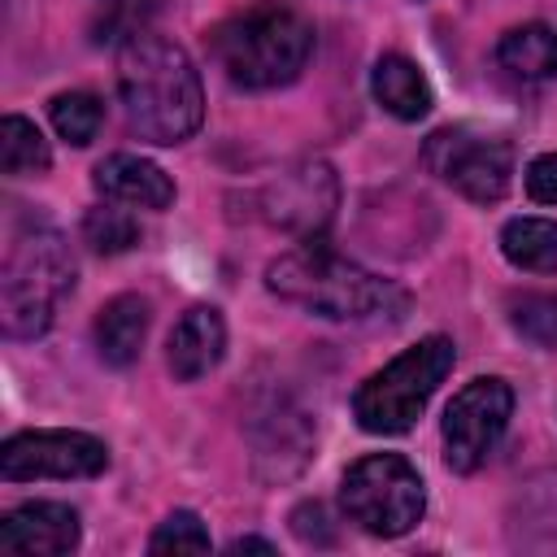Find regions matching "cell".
Listing matches in <instances>:
<instances>
[{
    "instance_id": "e0dca14e",
    "label": "cell",
    "mask_w": 557,
    "mask_h": 557,
    "mask_svg": "<svg viewBox=\"0 0 557 557\" xmlns=\"http://www.w3.org/2000/svg\"><path fill=\"white\" fill-rule=\"evenodd\" d=\"M370 91H374V100H379L392 117H400V122H418V117L431 113V83H426V74H422L409 57H400V52H387V57L374 61V70H370Z\"/></svg>"
},
{
    "instance_id": "8fae6325",
    "label": "cell",
    "mask_w": 557,
    "mask_h": 557,
    "mask_svg": "<svg viewBox=\"0 0 557 557\" xmlns=\"http://www.w3.org/2000/svg\"><path fill=\"white\" fill-rule=\"evenodd\" d=\"M78 513L61 500H26L0 518V548L26 557H61L78 548Z\"/></svg>"
},
{
    "instance_id": "8992f818",
    "label": "cell",
    "mask_w": 557,
    "mask_h": 557,
    "mask_svg": "<svg viewBox=\"0 0 557 557\" xmlns=\"http://www.w3.org/2000/svg\"><path fill=\"white\" fill-rule=\"evenodd\" d=\"M339 509L348 522L379 540H396L422 522L426 509V483L418 466L400 453H370L344 470L339 483Z\"/></svg>"
},
{
    "instance_id": "7a4b0ae2",
    "label": "cell",
    "mask_w": 557,
    "mask_h": 557,
    "mask_svg": "<svg viewBox=\"0 0 557 557\" xmlns=\"http://www.w3.org/2000/svg\"><path fill=\"white\" fill-rule=\"evenodd\" d=\"M265 287L331 322H379V318H405L409 296L366 265L339 257L322 239H300L296 248L278 252L265 265Z\"/></svg>"
},
{
    "instance_id": "7402d4cb",
    "label": "cell",
    "mask_w": 557,
    "mask_h": 557,
    "mask_svg": "<svg viewBox=\"0 0 557 557\" xmlns=\"http://www.w3.org/2000/svg\"><path fill=\"white\" fill-rule=\"evenodd\" d=\"M513 331L535 348H557V292H527L509 305Z\"/></svg>"
},
{
    "instance_id": "d6986e66",
    "label": "cell",
    "mask_w": 557,
    "mask_h": 557,
    "mask_svg": "<svg viewBox=\"0 0 557 557\" xmlns=\"http://www.w3.org/2000/svg\"><path fill=\"white\" fill-rule=\"evenodd\" d=\"M48 165H52V152L39 126L22 113H9L0 122V170L9 178H26V174H44Z\"/></svg>"
},
{
    "instance_id": "9a60e30c",
    "label": "cell",
    "mask_w": 557,
    "mask_h": 557,
    "mask_svg": "<svg viewBox=\"0 0 557 557\" xmlns=\"http://www.w3.org/2000/svg\"><path fill=\"white\" fill-rule=\"evenodd\" d=\"M148 322H152V313H148V300L144 296H113L100 313H96V352H100V361L104 366H113V370H126L139 352H144V339H148Z\"/></svg>"
},
{
    "instance_id": "3957f363",
    "label": "cell",
    "mask_w": 557,
    "mask_h": 557,
    "mask_svg": "<svg viewBox=\"0 0 557 557\" xmlns=\"http://www.w3.org/2000/svg\"><path fill=\"white\" fill-rule=\"evenodd\" d=\"M209 44H213V61L235 87L270 91L300 78V70L309 65L313 22L287 0H265L213 26Z\"/></svg>"
},
{
    "instance_id": "7c38bea8",
    "label": "cell",
    "mask_w": 557,
    "mask_h": 557,
    "mask_svg": "<svg viewBox=\"0 0 557 557\" xmlns=\"http://www.w3.org/2000/svg\"><path fill=\"white\" fill-rule=\"evenodd\" d=\"M222 352H226V322L213 305H191L165 339V361L178 383L205 379L222 361Z\"/></svg>"
},
{
    "instance_id": "ffe728a7",
    "label": "cell",
    "mask_w": 557,
    "mask_h": 557,
    "mask_svg": "<svg viewBox=\"0 0 557 557\" xmlns=\"http://www.w3.org/2000/svg\"><path fill=\"white\" fill-rule=\"evenodd\" d=\"M48 117H52V126H57V135H61L65 144L87 148V144L96 139L100 122H104V104H100L91 91H61V96H52Z\"/></svg>"
},
{
    "instance_id": "30bf717a",
    "label": "cell",
    "mask_w": 557,
    "mask_h": 557,
    "mask_svg": "<svg viewBox=\"0 0 557 557\" xmlns=\"http://www.w3.org/2000/svg\"><path fill=\"white\" fill-rule=\"evenodd\" d=\"M257 205L270 226H283L300 239H322V231L331 226L335 205H339V178L326 161L309 157L300 165H287L278 178H270L261 187Z\"/></svg>"
},
{
    "instance_id": "44dd1931",
    "label": "cell",
    "mask_w": 557,
    "mask_h": 557,
    "mask_svg": "<svg viewBox=\"0 0 557 557\" xmlns=\"http://www.w3.org/2000/svg\"><path fill=\"white\" fill-rule=\"evenodd\" d=\"M83 239L96 248V252H126V248H135L139 244V222L126 213V209H117V200L113 205H96V209H87V218H83Z\"/></svg>"
},
{
    "instance_id": "5bb4252c",
    "label": "cell",
    "mask_w": 557,
    "mask_h": 557,
    "mask_svg": "<svg viewBox=\"0 0 557 557\" xmlns=\"http://www.w3.org/2000/svg\"><path fill=\"white\" fill-rule=\"evenodd\" d=\"M252 457H257V470H265V461L274 457L278 461V474L274 479H287L292 470L283 466V457H292L296 461V470L309 461V448H313V435H309V422H305V413L300 409H292L287 400H270L261 413H252Z\"/></svg>"
},
{
    "instance_id": "277c9868",
    "label": "cell",
    "mask_w": 557,
    "mask_h": 557,
    "mask_svg": "<svg viewBox=\"0 0 557 557\" xmlns=\"http://www.w3.org/2000/svg\"><path fill=\"white\" fill-rule=\"evenodd\" d=\"M74 292V252L48 222H22L9 231L0 265V326L9 339H39L57 305Z\"/></svg>"
},
{
    "instance_id": "ba28073f",
    "label": "cell",
    "mask_w": 557,
    "mask_h": 557,
    "mask_svg": "<svg viewBox=\"0 0 557 557\" xmlns=\"http://www.w3.org/2000/svg\"><path fill=\"white\" fill-rule=\"evenodd\" d=\"M513 413V387L505 379H470L444 409V461L457 474H474L500 444Z\"/></svg>"
},
{
    "instance_id": "cb8c5ba5",
    "label": "cell",
    "mask_w": 557,
    "mask_h": 557,
    "mask_svg": "<svg viewBox=\"0 0 557 557\" xmlns=\"http://www.w3.org/2000/svg\"><path fill=\"white\" fill-rule=\"evenodd\" d=\"M527 196L535 205H557V152H544L527 165Z\"/></svg>"
},
{
    "instance_id": "4fadbf2b",
    "label": "cell",
    "mask_w": 557,
    "mask_h": 557,
    "mask_svg": "<svg viewBox=\"0 0 557 557\" xmlns=\"http://www.w3.org/2000/svg\"><path fill=\"white\" fill-rule=\"evenodd\" d=\"M96 191L117 200V205H131V209H170L174 205V183L170 174L148 161V157H135V152H113L96 165L91 174Z\"/></svg>"
},
{
    "instance_id": "603a6c76",
    "label": "cell",
    "mask_w": 557,
    "mask_h": 557,
    "mask_svg": "<svg viewBox=\"0 0 557 557\" xmlns=\"http://www.w3.org/2000/svg\"><path fill=\"white\" fill-rule=\"evenodd\" d=\"M209 548H213V540H209L200 513H191V509H174L148 540V553H209Z\"/></svg>"
},
{
    "instance_id": "ac0fdd59",
    "label": "cell",
    "mask_w": 557,
    "mask_h": 557,
    "mask_svg": "<svg viewBox=\"0 0 557 557\" xmlns=\"http://www.w3.org/2000/svg\"><path fill=\"white\" fill-rule=\"evenodd\" d=\"M500 252L509 265H518L527 274H557V222H548V218L505 222Z\"/></svg>"
},
{
    "instance_id": "6da1fadb",
    "label": "cell",
    "mask_w": 557,
    "mask_h": 557,
    "mask_svg": "<svg viewBox=\"0 0 557 557\" xmlns=\"http://www.w3.org/2000/svg\"><path fill=\"white\" fill-rule=\"evenodd\" d=\"M117 96L131 131L161 148L191 139L205 122L200 70L157 30H135L117 48Z\"/></svg>"
},
{
    "instance_id": "d4e9b609",
    "label": "cell",
    "mask_w": 557,
    "mask_h": 557,
    "mask_svg": "<svg viewBox=\"0 0 557 557\" xmlns=\"http://www.w3.org/2000/svg\"><path fill=\"white\" fill-rule=\"evenodd\" d=\"M226 553H274V544L270 540H257V535H239V540L226 544Z\"/></svg>"
},
{
    "instance_id": "2e32d148",
    "label": "cell",
    "mask_w": 557,
    "mask_h": 557,
    "mask_svg": "<svg viewBox=\"0 0 557 557\" xmlns=\"http://www.w3.org/2000/svg\"><path fill=\"white\" fill-rule=\"evenodd\" d=\"M496 65H500L505 78H513L522 87L557 78V35H553V26L522 22V26L505 30L500 44H496Z\"/></svg>"
},
{
    "instance_id": "9c48e42d",
    "label": "cell",
    "mask_w": 557,
    "mask_h": 557,
    "mask_svg": "<svg viewBox=\"0 0 557 557\" xmlns=\"http://www.w3.org/2000/svg\"><path fill=\"white\" fill-rule=\"evenodd\" d=\"M109 470L104 440L87 431H17L0 444V474L26 479H96Z\"/></svg>"
},
{
    "instance_id": "5b68a950",
    "label": "cell",
    "mask_w": 557,
    "mask_h": 557,
    "mask_svg": "<svg viewBox=\"0 0 557 557\" xmlns=\"http://www.w3.org/2000/svg\"><path fill=\"white\" fill-rule=\"evenodd\" d=\"M457 361V348L448 335H426L400 357H392L383 370H374L357 392H352V418L370 435H405L435 387L448 379Z\"/></svg>"
},
{
    "instance_id": "52a82bcc",
    "label": "cell",
    "mask_w": 557,
    "mask_h": 557,
    "mask_svg": "<svg viewBox=\"0 0 557 557\" xmlns=\"http://www.w3.org/2000/svg\"><path fill=\"white\" fill-rule=\"evenodd\" d=\"M422 161L474 205H496L513 183V144L474 126H444L426 139Z\"/></svg>"
}]
</instances>
